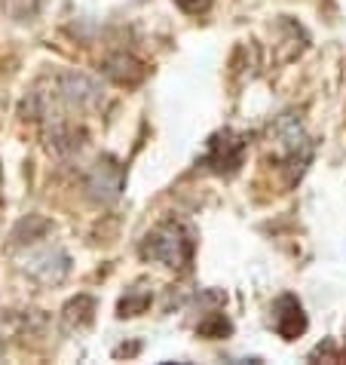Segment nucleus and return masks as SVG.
I'll return each mask as SVG.
<instances>
[{
  "label": "nucleus",
  "mask_w": 346,
  "mask_h": 365,
  "mask_svg": "<svg viewBox=\"0 0 346 365\" xmlns=\"http://www.w3.org/2000/svg\"><path fill=\"white\" fill-rule=\"evenodd\" d=\"M270 322H273V329H276L279 338H285V341L300 338V334L307 331V326H310L307 313H303V304L294 295H279L276 301H273Z\"/></svg>",
  "instance_id": "nucleus-4"
},
{
  "label": "nucleus",
  "mask_w": 346,
  "mask_h": 365,
  "mask_svg": "<svg viewBox=\"0 0 346 365\" xmlns=\"http://www.w3.org/2000/svg\"><path fill=\"white\" fill-rule=\"evenodd\" d=\"M150 289H145V286H132V289H126V295L120 298V304H117V317L120 319H126V317H141L147 307H150Z\"/></svg>",
  "instance_id": "nucleus-8"
},
{
  "label": "nucleus",
  "mask_w": 346,
  "mask_h": 365,
  "mask_svg": "<svg viewBox=\"0 0 346 365\" xmlns=\"http://www.w3.org/2000/svg\"><path fill=\"white\" fill-rule=\"evenodd\" d=\"M196 252V233L181 218H166L141 240V258L166 267H187Z\"/></svg>",
  "instance_id": "nucleus-1"
},
{
  "label": "nucleus",
  "mask_w": 346,
  "mask_h": 365,
  "mask_svg": "<svg viewBox=\"0 0 346 365\" xmlns=\"http://www.w3.org/2000/svg\"><path fill=\"white\" fill-rule=\"evenodd\" d=\"M123 185H126V169L120 166L114 157H101L86 175L89 197L98 200V202H114L120 194H123Z\"/></svg>",
  "instance_id": "nucleus-3"
},
{
  "label": "nucleus",
  "mask_w": 346,
  "mask_h": 365,
  "mask_svg": "<svg viewBox=\"0 0 346 365\" xmlns=\"http://www.w3.org/2000/svg\"><path fill=\"white\" fill-rule=\"evenodd\" d=\"M248 150V135L236 133V129H218L215 135H209L206 154H202V166L215 175H233L239 172L242 160Z\"/></svg>",
  "instance_id": "nucleus-2"
},
{
  "label": "nucleus",
  "mask_w": 346,
  "mask_h": 365,
  "mask_svg": "<svg viewBox=\"0 0 346 365\" xmlns=\"http://www.w3.org/2000/svg\"><path fill=\"white\" fill-rule=\"evenodd\" d=\"M25 270L40 282H62L70 273V258L58 246H40L25 261Z\"/></svg>",
  "instance_id": "nucleus-5"
},
{
  "label": "nucleus",
  "mask_w": 346,
  "mask_h": 365,
  "mask_svg": "<svg viewBox=\"0 0 346 365\" xmlns=\"http://www.w3.org/2000/svg\"><path fill=\"white\" fill-rule=\"evenodd\" d=\"M196 331L202 334V338H209V341H218V338H227V334H233V322L227 319V313H224V310H209L206 317L199 319Z\"/></svg>",
  "instance_id": "nucleus-9"
},
{
  "label": "nucleus",
  "mask_w": 346,
  "mask_h": 365,
  "mask_svg": "<svg viewBox=\"0 0 346 365\" xmlns=\"http://www.w3.org/2000/svg\"><path fill=\"white\" fill-rule=\"evenodd\" d=\"M175 4L184 9L187 16H206L211 9V0H175Z\"/></svg>",
  "instance_id": "nucleus-10"
},
{
  "label": "nucleus",
  "mask_w": 346,
  "mask_h": 365,
  "mask_svg": "<svg viewBox=\"0 0 346 365\" xmlns=\"http://www.w3.org/2000/svg\"><path fill=\"white\" fill-rule=\"evenodd\" d=\"M101 71L114 80L117 86H138L141 80L147 77V65L141 62V58H135L132 53H114L105 58V65H101Z\"/></svg>",
  "instance_id": "nucleus-6"
},
{
  "label": "nucleus",
  "mask_w": 346,
  "mask_h": 365,
  "mask_svg": "<svg viewBox=\"0 0 346 365\" xmlns=\"http://www.w3.org/2000/svg\"><path fill=\"white\" fill-rule=\"evenodd\" d=\"M0 353H4V344H0Z\"/></svg>",
  "instance_id": "nucleus-11"
},
{
  "label": "nucleus",
  "mask_w": 346,
  "mask_h": 365,
  "mask_svg": "<svg viewBox=\"0 0 346 365\" xmlns=\"http://www.w3.org/2000/svg\"><path fill=\"white\" fill-rule=\"evenodd\" d=\"M93 319H95V301L89 295H77L74 301H68L65 322L70 329H86V326H93Z\"/></svg>",
  "instance_id": "nucleus-7"
}]
</instances>
